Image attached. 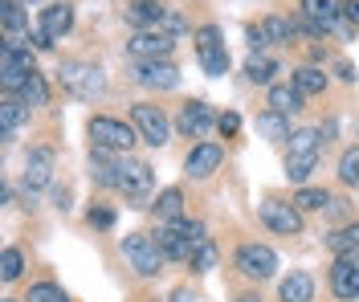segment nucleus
<instances>
[{"label":"nucleus","instance_id":"10","mask_svg":"<svg viewBox=\"0 0 359 302\" xmlns=\"http://www.w3.org/2000/svg\"><path fill=\"white\" fill-rule=\"evenodd\" d=\"M172 49H176V37L163 33V29L135 33L131 41H127V53H131L135 62H163V57H172Z\"/></svg>","mask_w":359,"mask_h":302},{"label":"nucleus","instance_id":"7","mask_svg":"<svg viewBox=\"0 0 359 302\" xmlns=\"http://www.w3.org/2000/svg\"><path fill=\"white\" fill-rule=\"evenodd\" d=\"M62 86H66L74 98H98V94L107 90V78L98 66H90V62H62Z\"/></svg>","mask_w":359,"mask_h":302},{"label":"nucleus","instance_id":"24","mask_svg":"<svg viewBox=\"0 0 359 302\" xmlns=\"http://www.w3.org/2000/svg\"><path fill=\"white\" fill-rule=\"evenodd\" d=\"M151 212H156L159 225H176V221H184V192L180 188H163L156 196V205H151Z\"/></svg>","mask_w":359,"mask_h":302},{"label":"nucleus","instance_id":"30","mask_svg":"<svg viewBox=\"0 0 359 302\" xmlns=\"http://www.w3.org/2000/svg\"><path fill=\"white\" fill-rule=\"evenodd\" d=\"M327 249H331L335 257L359 254V225H343V229H335L331 237H327Z\"/></svg>","mask_w":359,"mask_h":302},{"label":"nucleus","instance_id":"43","mask_svg":"<svg viewBox=\"0 0 359 302\" xmlns=\"http://www.w3.org/2000/svg\"><path fill=\"white\" fill-rule=\"evenodd\" d=\"M172 302H196V294L188 286H180V290H172Z\"/></svg>","mask_w":359,"mask_h":302},{"label":"nucleus","instance_id":"42","mask_svg":"<svg viewBox=\"0 0 359 302\" xmlns=\"http://www.w3.org/2000/svg\"><path fill=\"white\" fill-rule=\"evenodd\" d=\"M217 127H221V135H237V127H241V118H237L233 111H229V115H221V118H217Z\"/></svg>","mask_w":359,"mask_h":302},{"label":"nucleus","instance_id":"41","mask_svg":"<svg viewBox=\"0 0 359 302\" xmlns=\"http://www.w3.org/2000/svg\"><path fill=\"white\" fill-rule=\"evenodd\" d=\"M86 221H90V225H98V229H111V225H114V212L111 209H90Z\"/></svg>","mask_w":359,"mask_h":302},{"label":"nucleus","instance_id":"29","mask_svg":"<svg viewBox=\"0 0 359 302\" xmlns=\"http://www.w3.org/2000/svg\"><path fill=\"white\" fill-rule=\"evenodd\" d=\"M323 131H314V127H302V131H294L290 135V156H318L323 151Z\"/></svg>","mask_w":359,"mask_h":302},{"label":"nucleus","instance_id":"45","mask_svg":"<svg viewBox=\"0 0 359 302\" xmlns=\"http://www.w3.org/2000/svg\"><path fill=\"white\" fill-rule=\"evenodd\" d=\"M237 302H262V298H257V294H253V290H249V294H241V298H237Z\"/></svg>","mask_w":359,"mask_h":302},{"label":"nucleus","instance_id":"13","mask_svg":"<svg viewBox=\"0 0 359 302\" xmlns=\"http://www.w3.org/2000/svg\"><path fill=\"white\" fill-rule=\"evenodd\" d=\"M135 82L147 86V90H176L180 70L172 66V57H163V62H135Z\"/></svg>","mask_w":359,"mask_h":302},{"label":"nucleus","instance_id":"1","mask_svg":"<svg viewBox=\"0 0 359 302\" xmlns=\"http://www.w3.org/2000/svg\"><path fill=\"white\" fill-rule=\"evenodd\" d=\"M151 237H156V245L163 249V257H168V261H188V257H192V249L208 241L201 221H176V225H159Z\"/></svg>","mask_w":359,"mask_h":302},{"label":"nucleus","instance_id":"12","mask_svg":"<svg viewBox=\"0 0 359 302\" xmlns=\"http://www.w3.org/2000/svg\"><path fill=\"white\" fill-rule=\"evenodd\" d=\"M331 294L343 302L359 298V254H343L331 266Z\"/></svg>","mask_w":359,"mask_h":302},{"label":"nucleus","instance_id":"34","mask_svg":"<svg viewBox=\"0 0 359 302\" xmlns=\"http://www.w3.org/2000/svg\"><path fill=\"white\" fill-rule=\"evenodd\" d=\"M314 167H318V156H286V176L294 184H306Z\"/></svg>","mask_w":359,"mask_h":302},{"label":"nucleus","instance_id":"26","mask_svg":"<svg viewBox=\"0 0 359 302\" xmlns=\"http://www.w3.org/2000/svg\"><path fill=\"white\" fill-rule=\"evenodd\" d=\"M25 118H29V107H25L21 98H13V94H8V98L0 102V135H4V139H13Z\"/></svg>","mask_w":359,"mask_h":302},{"label":"nucleus","instance_id":"40","mask_svg":"<svg viewBox=\"0 0 359 302\" xmlns=\"http://www.w3.org/2000/svg\"><path fill=\"white\" fill-rule=\"evenodd\" d=\"M245 37H249V49H253V53H262V49L269 46V37H266V25H249V29H245Z\"/></svg>","mask_w":359,"mask_h":302},{"label":"nucleus","instance_id":"28","mask_svg":"<svg viewBox=\"0 0 359 302\" xmlns=\"http://www.w3.org/2000/svg\"><path fill=\"white\" fill-rule=\"evenodd\" d=\"M17 98H21L29 111H37V107H45V102H49V82H45L41 74L33 70L29 78H25V86L17 90Z\"/></svg>","mask_w":359,"mask_h":302},{"label":"nucleus","instance_id":"38","mask_svg":"<svg viewBox=\"0 0 359 302\" xmlns=\"http://www.w3.org/2000/svg\"><path fill=\"white\" fill-rule=\"evenodd\" d=\"M25 302H69V298H66L62 286H53V282H37V286H29V298Z\"/></svg>","mask_w":359,"mask_h":302},{"label":"nucleus","instance_id":"17","mask_svg":"<svg viewBox=\"0 0 359 302\" xmlns=\"http://www.w3.org/2000/svg\"><path fill=\"white\" fill-rule=\"evenodd\" d=\"M90 176H94L98 188H118L123 156H118V151H107V147H90Z\"/></svg>","mask_w":359,"mask_h":302},{"label":"nucleus","instance_id":"46","mask_svg":"<svg viewBox=\"0 0 359 302\" xmlns=\"http://www.w3.org/2000/svg\"><path fill=\"white\" fill-rule=\"evenodd\" d=\"M17 4H37V0H17Z\"/></svg>","mask_w":359,"mask_h":302},{"label":"nucleus","instance_id":"4","mask_svg":"<svg viewBox=\"0 0 359 302\" xmlns=\"http://www.w3.org/2000/svg\"><path fill=\"white\" fill-rule=\"evenodd\" d=\"M33 70H37V66H33L29 46H21V41H4V53H0V86H4V94H17Z\"/></svg>","mask_w":359,"mask_h":302},{"label":"nucleus","instance_id":"33","mask_svg":"<svg viewBox=\"0 0 359 302\" xmlns=\"http://www.w3.org/2000/svg\"><path fill=\"white\" fill-rule=\"evenodd\" d=\"M294 205H298L302 212L331 209V192H327V188H298V192H294Z\"/></svg>","mask_w":359,"mask_h":302},{"label":"nucleus","instance_id":"11","mask_svg":"<svg viewBox=\"0 0 359 302\" xmlns=\"http://www.w3.org/2000/svg\"><path fill=\"white\" fill-rule=\"evenodd\" d=\"M118 192L131 200V209H147V192H151V167L143 160H123V176H118Z\"/></svg>","mask_w":359,"mask_h":302},{"label":"nucleus","instance_id":"44","mask_svg":"<svg viewBox=\"0 0 359 302\" xmlns=\"http://www.w3.org/2000/svg\"><path fill=\"white\" fill-rule=\"evenodd\" d=\"M335 70H339V78H343V82H355V70H351V66H347V62H339Z\"/></svg>","mask_w":359,"mask_h":302},{"label":"nucleus","instance_id":"20","mask_svg":"<svg viewBox=\"0 0 359 302\" xmlns=\"http://www.w3.org/2000/svg\"><path fill=\"white\" fill-rule=\"evenodd\" d=\"M163 13H168V8H163L159 0H131L123 17H127V25H131V29H139V33H147V29H159V21H163Z\"/></svg>","mask_w":359,"mask_h":302},{"label":"nucleus","instance_id":"37","mask_svg":"<svg viewBox=\"0 0 359 302\" xmlns=\"http://www.w3.org/2000/svg\"><path fill=\"white\" fill-rule=\"evenodd\" d=\"M217 245H212V241H204V245H196V249H192V257H188V261H192V270H201V274H208V270H217Z\"/></svg>","mask_w":359,"mask_h":302},{"label":"nucleus","instance_id":"3","mask_svg":"<svg viewBox=\"0 0 359 302\" xmlns=\"http://www.w3.org/2000/svg\"><path fill=\"white\" fill-rule=\"evenodd\" d=\"M86 135L94 147H107V151H131L135 143H139V131H135V123H123V118H111V115H94L86 123Z\"/></svg>","mask_w":359,"mask_h":302},{"label":"nucleus","instance_id":"47","mask_svg":"<svg viewBox=\"0 0 359 302\" xmlns=\"http://www.w3.org/2000/svg\"><path fill=\"white\" fill-rule=\"evenodd\" d=\"M4 302H17V298H4Z\"/></svg>","mask_w":359,"mask_h":302},{"label":"nucleus","instance_id":"16","mask_svg":"<svg viewBox=\"0 0 359 302\" xmlns=\"http://www.w3.org/2000/svg\"><path fill=\"white\" fill-rule=\"evenodd\" d=\"M212 107L208 102H184V111H180L176 118V131L184 135V139H204L208 131H212Z\"/></svg>","mask_w":359,"mask_h":302},{"label":"nucleus","instance_id":"39","mask_svg":"<svg viewBox=\"0 0 359 302\" xmlns=\"http://www.w3.org/2000/svg\"><path fill=\"white\" fill-rule=\"evenodd\" d=\"M339 17L347 29H359V0H339Z\"/></svg>","mask_w":359,"mask_h":302},{"label":"nucleus","instance_id":"19","mask_svg":"<svg viewBox=\"0 0 359 302\" xmlns=\"http://www.w3.org/2000/svg\"><path fill=\"white\" fill-rule=\"evenodd\" d=\"M302 17H311L323 33H331V29L355 33V29H347V25H343V17H339V0H302Z\"/></svg>","mask_w":359,"mask_h":302},{"label":"nucleus","instance_id":"27","mask_svg":"<svg viewBox=\"0 0 359 302\" xmlns=\"http://www.w3.org/2000/svg\"><path fill=\"white\" fill-rule=\"evenodd\" d=\"M273 74H278V62H273L269 53H249V62H245V78L249 82H257V86H273Z\"/></svg>","mask_w":359,"mask_h":302},{"label":"nucleus","instance_id":"14","mask_svg":"<svg viewBox=\"0 0 359 302\" xmlns=\"http://www.w3.org/2000/svg\"><path fill=\"white\" fill-rule=\"evenodd\" d=\"M224 163V147L221 143H196L192 151H188V160H184V176H192V180H208L212 172H221Z\"/></svg>","mask_w":359,"mask_h":302},{"label":"nucleus","instance_id":"15","mask_svg":"<svg viewBox=\"0 0 359 302\" xmlns=\"http://www.w3.org/2000/svg\"><path fill=\"white\" fill-rule=\"evenodd\" d=\"M53 167H57L53 147H33V151H29V160H25V188H29V192H41V188H49V180H53Z\"/></svg>","mask_w":359,"mask_h":302},{"label":"nucleus","instance_id":"23","mask_svg":"<svg viewBox=\"0 0 359 302\" xmlns=\"http://www.w3.org/2000/svg\"><path fill=\"white\" fill-rule=\"evenodd\" d=\"M302 98H306V94L298 90L294 82H273V86H269V111H278V115H298V111H302Z\"/></svg>","mask_w":359,"mask_h":302},{"label":"nucleus","instance_id":"22","mask_svg":"<svg viewBox=\"0 0 359 302\" xmlns=\"http://www.w3.org/2000/svg\"><path fill=\"white\" fill-rule=\"evenodd\" d=\"M0 25H4V41H21V37H29V13H25V4L4 0V4H0Z\"/></svg>","mask_w":359,"mask_h":302},{"label":"nucleus","instance_id":"6","mask_svg":"<svg viewBox=\"0 0 359 302\" xmlns=\"http://www.w3.org/2000/svg\"><path fill=\"white\" fill-rule=\"evenodd\" d=\"M131 123L147 147H163V143L172 139V118L163 115V107H156V102H139L131 111Z\"/></svg>","mask_w":359,"mask_h":302},{"label":"nucleus","instance_id":"25","mask_svg":"<svg viewBox=\"0 0 359 302\" xmlns=\"http://www.w3.org/2000/svg\"><path fill=\"white\" fill-rule=\"evenodd\" d=\"M257 135L269 143H290V115H278V111H262L257 115Z\"/></svg>","mask_w":359,"mask_h":302},{"label":"nucleus","instance_id":"32","mask_svg":"<svg viewBox=\"0 0 359 302\" xmlns=\"http://www.w3.org/2000/svg\"><path fill=\"white\" fill-rule=\"evenodd\" d=\"M266 37H269V46H290L294 41V33H298V25L290 21V17H266Z\"/></svg>","mask_w":359,"mask_h":302},{"label":"nucleus","instance_id":"31","mask_svg":"<svg viewBox=\"0 0 359 302\" xmlns=\"http://www.w3.org/2000/svg\"><path fill=\"white\" fill-rule=\"evenodd\" d=\"M294 86L306 94V98H311V94H323L327 90V74L318 70V66H298V70H294Z\"/></svg>","mask_w":359,"mask_h":302},{"label":"nucleus","instance_id":"35","mask_svg":"<svg viewBox=\"0 0 359 302\" xmlns=\"http://www.w3.org/2000/svg\"><path fill=\"white\" fill-rule=\"evenodd\" d=\"M339 180L347 188H359V147H347L339 156Z\"/></svg>","mask_w":359,"mask_h":302},{"label":"nucleus","instance_id":"2","mask_svg":"<svg viewBox=\"0 0 359 302\" xmlns=\"http://www.w3.org/2000/svg\"><path fill=\"white\" fill-rule=\"evenodd\" d=\"M118 249H123L127 266H131L139 278H156L159 270H163V261H168V257H163V249L156 245V237H151V233H127Z\"/></svg>","mask_w":359,"mask_h":302},{"label":"nucleus","instance_id":"5","mask_svg":"<svg viewBox=\"0 0 359 302\" xmlns=\"http://www.w3.org/2000/svg\"><path fill=\"white\" fill-rule=\"evenodd\" d=\"M233 266H237V274L249 282H266L278 274V254L269 249V245H257V241H245L237 257H233Z\"/></svg>","mask_w":359,"mask_h":302},{"label":"nucleus","instance_id":"9","mask_svg":"<svg viewBox=\"0 0 359 302\" xmlns=\"http://www.w3.org/2000/svg\"><path fill=\"white\" fill-rule=\"evenodd\" d=\"M262 225L269 233H282V237H298L302 233V209L294 200L269 196V200H262Z\"/></svg>","mask_w":359,"mask_h":302},{"label":"nucleus","instance_id":"36","mask_svg":"<svg viewBox=\"0 0 359 302\" xmlns=\"http://www.w3.org/2000/svg\"><path fill=\"white\" fill-rule=\"evenodd\" d=\"M25 274V254L17 249V245H8L4 249V257H0V278L4 282H17Z\"/></svg>","mask_w":359,"mask_h":302},{"label":"nucleus","instance_id":"18","mask_svg":"<svg viewBox=\"0 0 359 302\" xmlns=\"http://www.w3.org/2000/svg\"><path fill=\"white\" fill-rule=\"evenodd\" d=\"M37 29H41L49 41H62L69 29H74V4H66V0H53V4H45Z\"/></svg>","mask_w":359,"mask_h":302},{"label":"nucleus","instance_id":"8","mask_svg":"<svg viewBox=\"0 0 359 302\" xmlns=\"http://www.w3.org/2000/svg\"><path fill=\"white\" fill-rule=\"evenodd\" d=\"M196 57H201L208 78H221L229 70V49H224V37L217 25H201L196 29Z\"/></svg>","mask_w":359,"mask_h":302},{"label":"nucleus","instance_id":"21","mask_svg":"<svg viewBox=\"0 0 359 302\" xmlns=\"http://www.w3.org/2000/svg\"><path fill=\"white\" fill-rule=\"evenodd\" d=\"M278 298L282 302H314V278L306 270H290L282 286H278Z\"/></svg>","mask_w":359,"mask_h":302}]
</instances>
